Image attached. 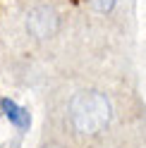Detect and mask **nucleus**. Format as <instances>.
Here are the masks:
<instances>
[{
    "label": "nucleus",
    "instance_id": "obj_4",
    "mask_svg": "<svg viewBox=\"0 0 146 148\" xmlns=\"http://www.w3.org/2000/svg\"><path fill=\"white\" fill-rule=\"evenodd\" d=\"M89 5L94 7L96 12H110L113 5H115V0H89Z\"/></svg>",
    "mask_w": 146,
    "mask_h": 148
},
{
    "label": "nucleus",
    "instance_id": "obj_3",
    "mask_svg": "<svg viewBox=\"0 0 146 148\" xmlns=\"http://www.w3.org/2000/svg\"><path fill=\"white\" fill-rule=\"evenodd\" d=\"M0 108H3V112H5V117L10 119L12 124H17L19 129H29V124H31V117H29V112H26L24 108H19L14 103V100H0Z\"/></svg>",
    "mask_w": 146,
    "mask_h": 148
},
{
    "label": "nucleus",
    "instance_id": "obj_1",
    "mask_svg": "<svg viewBox=\"0 0 146 148\" xmlns=\"http://www.w3.org/2000/svg\"><path fill=\"white\" fill-rule=\"evenodd\" d=\"M70 119L79 134H98L110 122V103L98 91H81L70 103Z\"/></svg>",
    "mask_w": 146,
    "mask_h": 148
},
{
    "label": "nucleus",
    "instance_id": "obj_2",
    "mask_svg": "<svg viewBox=\"0 0 146 148\" xmlns=\"http://www.w3.org/2000/svg\"><path fill=\"white\" fill-rule=\"evenodd\" d=\"M60 29V17L50 5H39L34 7L26 17V31L36 41H48L58 34Z\"/></svg>",
    "mask_w": 146,
    "mask_h": 148
}]
</instances>
